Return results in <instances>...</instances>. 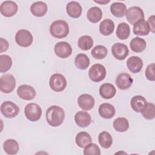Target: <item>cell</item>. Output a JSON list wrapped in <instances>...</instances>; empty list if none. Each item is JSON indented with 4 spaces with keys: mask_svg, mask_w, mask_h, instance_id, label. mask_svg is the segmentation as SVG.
<instances>
[{
    "mask_svg": "<svg viewBox=\"0 0 155 155\" xmlns=\"http://www.w3.org/2000/svg\"><path fill=\"white\" fill-rule=\"evenodd\" d=\"M98 111L102 117L107 119L112 118L116 113L114 107L110 103H103L101 104Z\"/></svg>",
    "mask_w": 155,
    "mask_h": 155,
    "instance_id": "44dd1931",
    "label": "cell"
},
{
    "mask_svg": "<svg viewBox=\"0 0 155 155\" xmlns=\"http://www.w3.org/2000/svg\"><path fill=\"white\" fill-rule=\"evenodd\" d=\"M89 58L84 53H79L76 55L74 59L76 67L80 70H85L90 65Z\"/></svg>",
    "mask_w": 155,
    "mask_h": 155,
    "instance_id": "4dcf8cb0",
    "label": "cell"
},
{
    "mask_svg": "<svg viewBox=\"0 0 155 155\" xmlns=\"http://www.w3.org/2000/svg\"><path fill=\"white\" fill-rule=\"evenodd\" d=\"M116 93V90L114 86L110 83H104L102 84L99 88L100 96L105 99L113 98Z\"/></svg>",
    "mask_w": 155,
    "mask_h": 155,
    "instance_id": "d6986e66",
    "label": "cell"
},
{
    "mask_svg": "<svg viewBox=\"0 0 155 155\" xmlns=\"http://www.w3.org/2000/svg\"><path fill=\"white\" fill-rule=\"evenodd\" d=\"M102 17V12L98 7H91L87 13V19L92 23H97Z\"/></svg>",
    "mask_w": 155,
    "mask_h": 155,
    "instance_id": "4316f807",
    "label": "cell"
},
{
    "mask_svg": "<svg viewBox=\"0 0 155 155\" xmlns=\"http://www.w3.org/2000/svg\"><path fill=\"white\" fill-rule=\"evenodd\" d=\"M143 117L147 120H152L155 117V105L153 103H148L145 109L141 112Z\"/></svg>",
    "mask_w": 155,
    "mask_h": 155,
    "instance_id": "8d00e7d4",
    "label": "cell"
},
{
    "mask_svg": "<svg viewBox=\"0 0 155 155\" xmlns=\"http://www.w3.org/2000/svg\"><path fill=\"white\" fill-rule=\"evenodd\" d=\"M50 33L52 36L58 39L65 38L69 33V26L64 20H57L51 23Z\"/></svg>",
    "mask_w": 155,
    "mask_h": 155,
    "instance_id": "7a4b0ae2",
    "label": "cell"
},
{
    "mask_svg": "<svg viewBox=\"0 0 155 155\" xmlns=\"http://www.w3.org/2000/svg\"><path fill=\"white\" fill-rule=\"evenodd\" d=\"M18 5L12 1H4L0 6V12L5 17H12L18 12Z\"/></svg>",
    "mask_w": 155,
    "mask_h": 155,
    "instance_id": "4fadbf2b",
    "label": "cell"
},
{
    "mask_svg": "<svg viewBox=\"0 0 155 155\" xmlns=\"http://www.w3.org/2000/svg\"><path fill=\"white\" fill-rule=\"evenodd\" d=\"M127 10L126 5L122 2H115L110 5V12L111 14L117 18L124 17L126 14Z\"/></svg>",
    "mask_w": 155,
    "mask_h": 155,
    "instance_id": "484cf974",
    "label": "cell"
},
{
    "mask_svg": "<svg viewBox=\"0 0 155 155\" xmlns=\"http://www.w3.org/2000/svg\"><path fill=\"white\" fill-rule=\"evenodd\" d=\"M98 140L100 145L105 149L109 148L113 143V138L111 135L107 131H102L99 133Z\"/></svg>",
    "mask_w": 155,
    "mask_h": 155,
    "instance_id": "1f68e13d",
    "label": "cell"
},
{
    "mask_svg": "<svg viewBox=\"0 0 155 155\" xmlns=\"http://www.w3.org/2000/svg\"><path fill=\"white\" fill-rule=\"evenodd\" d=\"M67 80L64 75L60 73L52 74L49 80L51 89L56 92L62 91L67 87Z\"/></svg>",
    "mask_w": 155,
    "mask_h": 155,
    "instance_id": "3957f363",
    "label": "cell"
},
{
    "mask_svg": "<svg viewBox=\"0 0 155 155\" xmlns=\"http://www.w3.org/2000/svg\"><path fill=\"white\" fill-rule=\"evenodd\" d=\"M125 15L128 22L133 25L140 20L144 19V13L143 10L137 6L130 7L127 10Z\"/></svg>",
    "mask_w": 155,
    "mask_h": 155,
    "instance_id": "9c48e42d",
    "label": "cell"
},
{
    "mask_svg": "<svg viewBox=\"0 0 155 155\" xmlns=\"http://www.w3.org/2000/svg\"><path fill=\"white\" fill-rule=\"evenodd\" d=\"M111 53L116 59L122 61L124 60L128 56L129 50L125 44L120 42H117L112 45Z\"/></svg>",
    "mask_w": 155,
    "mask_h": 155,
    "instance_id": "8fae6325",
    "label": "cell"
},
{
    "mask_svg": "<svg viewBox=\"0 0 155 155\" xmlns=\"http://www.w3.org/2000/svg\"><path fill=\"white\" fill-rule=\"evenodd\" d=\"M147 104L146 99L142 96L136 95L132 97L130 102V105L132 109L137 112L141 113L145 108Z\"/></svg>",
    "mask_w": 155,
    "mask_h": 155,
    "instance_id": "ac0fdd59",
    "label": "cell"
},
{
    "mask_svg": "<svg viewBox=\"0 0 155 155\" xmlns=\"http://www.w3.org/2000/svg\"><path fill=\"white\" fill-rule=\"evenodd\" d=\"M48 10V7L46 3L42 1H38L33 3L30 7L31 13L36 17L44 16Z\"/></svg>",
    "mask_w": 155,
    "mask_h": 155,
    "instance_id": "7402d4cb",
    "label": "cell"
},
{
    "mask_svg": "<svg viewBox=\"0 0 155 155\" xmlns=\"http://www.w3.org/2000/svg\"><path fill=\"white\" fill-rule=\"evenodd\" d=\"M107 48L102 45H97L95 46L91 50V54L92 56L96 59H102L107 55Z\"/></svg>",
    "mask_w": 155,
    "mask_h": 155,
    "instance_id": "e575fe53",
    "label": "cell"
},
{
    "mask_svg": "<svg viewBox=\"0 0 155 155\" xmlns=\"http://www.w3.org/2000/svg\"><path fill=\"white\" fill-rule=\"evenodd\" d=\"M74 121L78 126L81 128H85L91 124V116L86 111H79L77 112L74 116Z\"/></svg>",
    "mask_w": 155,
    "mask_h": 155,
    "instance_id": "e0dca14e",
    "label": "cell"
},
{
    "mask_svg": "<svg viewBox=\"0 0 155 155\" xmlns=\"http://www.w3.org/2000/svg\"><path fill=\"white\" fill-rule=\"evenodd\" d=\"M90 79L95 82L103 81L106 76V70L105 67L100 64L93 65L88 71Z\"/></svg>",
    "mask_w": 155,
    "mask_h": 155,
    "instance_id": "52a82bcc",
    "label": "cell"
},
{
    "mask_svg": "<svg viewBox=\"0 0 155 155\" xmlns=\"http://www.w3.org/2000/svg\"><path fill=\"white\" fill-rule=\"evenodd\" d=\"M117 37L120 40L127 39L130 35V27L125 22H121L118 24L116 31Z\"/></svg>",
    "mask_w": 155,
    "mask_h": 155,
    "instance_id": "f546056e",
    "label": "cell"
},
{
    "mask_svg": "<svg viewBox=\"0 0 155 155\" xmlns=\"http://www.w3.org/2000/svg\"><path fill=\"white\" fill-rule=\"evenodd\" d=\"M33 41L32 34L26 29L18 30L15 35V41L20 47H28L31 45Z\"/></svg>",
    "mask_w": 155,
    "mask_h": 155,
    "instance_id": "5b68a950",
    "label": "cell"
},
{
    "mask_svg": "<svg viewBox=\"0 0 155 155\" xmlns=\"http://www.w3.org/2000/svg\"><path fill=\"white\" fill-rule=\"evenodd\" d=\"M150 31L148 24L144 19L139 21L133 25V33L136 35L147 36Z\"/></svg>",
    "mask_w": 155,
    "mask_h": 155,
    "instance_id": "603a6c76",
    "label": "cell"
},
{
    "mask_svg": "<svg viewBox=\"0 0 155 155\" xmlns=\"http://www.w3.org/2000/svg\"><path fill=\"white\" fill-rule=\"evenodd\" d=\"M155 65L154 63H151L149 64L145 70V76L147 79L150 81H155Z\"/></svg>",
    "mask_w": 155,
    "mask_h": 155,
    "instance_id": "f35d334b",
    "label": "cell"
},
{
    "mask_svg": "<svg viewBox=\"0 0 155 155\" xmlns=\"http://www.w3.org/2000/svg\"><path fill=\"white\" fill-rule=\"evenodd\" d=\"M16 80L15 77L9 73L1 76L0 79V90L4 93H10L15 89Z\"/></svg>",
    "mask_w": 155,
    "mask_h": 155,
    "instance_id": "8992f818",
    "label": "cell"
},
{
    "mask_svg": "<svg viewBox=\"0 0 155 155\" xmlns=\"http://www.w3.org/2000/svg\"><path fill=\"white\" fill-rule=\"evenodd\" d=\"M94 2L96 3L97 4H108L110 2V1H94Z\"/></svg>",
    "mask_w": 155,
    "mask_h": 155,
    "instance_id": "b9f144b4",
    "label": "cell"
},
{
    "mask_svg": "<svg viewBox=\"0 0 155 155\" xmlns=\"http://www.w3.org/2000/svg\"><path fill=\"white\" fill-rule=\"evenodd\" d=\"M3 149L7 154L14 155L18 153L19 146L16 140L10 139L5 140L4 142Z\"/></svg>",
    "mask_w": 155,
    "mask_h": 155,
    "instance_id": "d4e9b609",
    "label": "cell"
},
{
    "mask_svg": "<svg viewBox=\"0 0 155 155\" xmlns=\"http://www.w3.org/2000/svg\"><path fill=\"white\" fill-rule=\"evenodd\" d=\"M26 118L31 122H36L40 119L42 115V110L39 105L35 103L28 104L24 108Z\"/></svg>",
    "mask_w": 155,
    "mask_h": 155,
    "instance_id": "277c9868",
    "label": "cell"
},
{
    "mask_svg": "<svg viewBox=\"0 0 155 155\" xmlns=\"http://www.w3.org/2000/svg\"><path fill=\"white\" fill-rule=\"evenodd\" d=\"M16 92L19 98L25 101L33 99L36 94L34 88L27 84H23L19 86Z\"/></svg>",
    "mask_w": 155,
    "mask_h": 155,
    "instance_id": "7c38bea8",
    "label": "cell"
},
{
    "mask_svg": "<svg viewBox=\"0 0 155 155\" xmlns=\"http://www.w3.org/2000/svg\"><path fill=\"white\" fill-rule=\"evenodd\" d=\"M133 82V80L132 78L127 73H122L119 74L115 81L117 87L122 90L128 89L131 86Z\"/></svg>",
    "mask_w": 155,
    "mask_h": 155,
    "instance_id": "5bb4252c",
    "label": "cell"
},
{
    "mask_svg": "<svg viewBox=\"0 0 155 155\" xmlns=\"http://www.w3.org/2000/svg\"><path fill=\"white\" fill-rule=\"evenodd\" d=\"M83 153L85 155H100L101 150L95 143H90L84 147Z\"/></svg>",
    "mask_w": 155,
    "mask_h": 155,
    "instance_id": "74e56055",
    "label": "cell"
},
{
    "mask_svg": "<svg viewBox=\"0 0 155 155\" xmlns=\"http://www.w3.org/2000/svg\"><path fill=\"white\" fill-rule=\"evenodd\" d=\"M1 112L4 116L7 118H13L16 117L19 112L18 106L12 101H5L1 105Z\"/></svg>",
    "mask_w": 155,
    "mask_h": 155,
    "instance_id": "ba28073f",
    "label": "cell"
},
{
    "mask_svg": "<svg viewBox=\"0 0 155 155\" xmlns=\"http://www.w3.org/2000/svg\"><path fill=\"white\" fill-rule=\"evenodd\" d=\"M154 19H155L154 15H151V16H150L148 18V21H147V23H148L149 28H150V31H151L153 33L155 31V22H154Z\"/></svg>",
    "mask_w": 155,
    "mask_h": 155,
    "instance_id": "60d3db41",
    "label": "cell"
},
{
    "mask_svg": "<svg viewBox=\"0 0 155 155\" xmlns=\"http://www.w3.org/2000/svg\"><path fill=\"white\" fill-rule=\"evenodd\" d=\"M131 50L136 53H140L144 51L147 47L146 41L144 39L136 37L132 39L130 44Z\"/></svg>",
    "mask_w": 155,
    "mask_h": 155,
    "instance_id": "83f0119b",
    "label": "cell"
},
{
    "mask_svg": "<svg viewBox=\"0 0 155 155\" xmlns=\"http://www.w3.org/2000/svg\"><path fill=\"white\" fill-rule=\"evenodd\" d=\"M12 65V58L7 54L0 55V72L5 73L8 71Z\"/></svg>",
    "mask_w": 155,
    "mask_h": 155,
    "instance_id": "d590c367",
    "label": "cell"
},
{
    "mask_svg": "<svg viewBox=\"0 0 155 155\" xmlns=\"http://www.w3.org/2000/svg\"><path fill=\"white\" fill-rule=\"evenodd\" d=\"M78 45L81 50L87 51L92 48L93 45V40L90 36L84 35L79 38Z\"/></svg>",
    "mask_w": 155,
    "mask_h": 155,
    "instance_id": "836d02e7",
    "label": "cell"
},
{
    "mask_svg": "<svg viewBox=\"0 0 155 155\" xmlns=\"http://www.w3.org/2000/svg\"><path fill=\"white\" fill-rule=\"evenodd\" d=\"M142 60L137 56H133L127 61V66L130 71L133 73H139L143 67Z\"/></svg>",
    "mask_w": 155,
    "mask_h": 155,
    "instance_id": "2e32d148",
    "label": "cell"
},
{
    "mask_svg": "<svg viewBox=\"0 0 155 155\" xmlns=\"http://www.w3.org/2000/svg\"><path fill=\"white\" fill-rule=\"evenodd\" d=\"M9 44L8 42L5 39L1 38H0V52L2 53L6 51L8 48Z\"/></svg>",
    "mask_w": 155,
    "mask_h": 155,
    "instance_id": "ab89813d",
    "label": "cell"
},
{
    "mask_svg": "<svg viewBox=\"0 0 155 155\" xmlns=\"http://www.w3.org/2000/svg\"><path fill=\"white\" fill-rule=\"evenodd\" d=\"M113 128L117 132H125L129 128V122L125 117H118L113 122Z\"/></svg>",
    "mask_w": 155,
    "mask_h": 155,
    "instance_id": "d6a6232c",
    "label": "cell"
},
{
    "mask_svg": "<svg viewBox=\"0 0 155 155\" xmlns=\"http://www.w3.org/2000/svg\"><path fill=\"white\" fill-rule=\"evenodd\" d=\"M64 119L65 111L59 106H51L46 111L47 122L51 127H56L61 125L63 123Z\"/></svg>",
    "mask_w": 155,
    "mask_h": 155,
    "instance_id": "6da1fadb",
    "label": "cell"
},
{
    "mask_svg": "<svg viewBox=\"0 0 155 155\" xmlns=\"http://www.w3.org/2000/svg\"><path fill=\"white\" fill-rule=\"evenodd\" d=\"M82 7L76 1H71L66 5V12L69 16L73 18H79L82 14Z\"/></svg>",
    "mask_w": 155,
    "mask_h": 155,
    "instance_id": "ffe728a7",
    "label": "cell"
},
{
    "mask_svg": "<svg viewBox=\"0 0 155 155\" xmlns=\"http://www.w3.org/2000/svg\"><path fill=\"white\" fill-rule=\"evenodd\" d=\"M114 30V23L110 19H105L99 24V31L104 36H109Z\"/></svg>",
    "mask_w": 155,
    "mask_h": 155,
    "instance_id": "cb8c5ba5",
    "label": "cell"
},
{
    "mask_svg": "<svg viewBox=\"0 0 155 155\" xmlns=\"http://www.w3.org/2000/svg\"><path fill=\"white\" fill-rule=\"evenodd\" d=\"M75 142L79 147L84 148L91 142V137L87 132L81 131L77 134L75 138Z\"/></svg>",
    "mask_w": 155,
    "mask_h": 155,
    "instance_id": "f1b7e54d",
    "label": "cell"
},
{
    "mask_svg": "<svg viewBox=\"0 0 155 155\" xmlns=\"http://www.w3.org/2000/svg\"><path fill=\"white\" fill-rule=\"evenodd\" d=\"M94 97L89 94H82L78 97V104L79 107L85 111L91 110L94 105Z\"/></svg>",
    "mask_w": 155,
    "mask_h": 155,
    "instance_id": "9a60e30c",
    "label": "cell"
},
{
    "mask_svg": "<svg viewBox=\"0 0 155 155\" xmlns=\"http://www.w3.org/2000/svg\"><path fill=\"white\" fill-rule=\"evenodd\" d=\"M54 51L57 56L65 59L71 54L72 48L70 44L67 42L61 41L56 44Z\"/></svg>",
    "mask_w": 155,
    "mask_h": 155,
    "instance_id": "30bf717a",
    "label": "cell"
}]
</instances>
